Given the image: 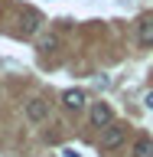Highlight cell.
<instances>
[{
    "mask_svg": "<svg viewBox=\"0 0 153 157\" xmlns=\"http://www.w3.org/2000/svg\"><path fill=\"white\" fill-rule=\"evenodd\" d=\"M124 137H127L124 124H111V128H104V141H101L104 154H107V151H117V147L124 144Z\"/></svg>",
    "mask_w": 153,
    "mask_h": 157,
    "instance_id": "cell-1",
    "label": "cell"
},
{
    "mask_svg": "<svg viewBox=\"0 0 153 157\" xmlns=\"http://www.w3.org/2000/svg\"><path fill=\"white\" fill-rule=\"evenodd\" d=\"M111 121H114V111H111L104 101L91 105V124H95V128H111Z\"/></svg>",
    "mask_w": 153,
    "mask_h": 157,
    "instance_id": "cell-2",
    "label": "cell"
},
{
    "mask_svg": "<svg viewBox=\"0 0 153 157\" xmlns=\"http://www.w3.org/2000/svg\"><path fill=\"white\" fill-rule=\"evenodd\" d=\"M85 92H82V88H68L65 95H62V105L68 108V111H82V108H85Z\"/></svg>",
    "mask_w": 153,
    "mask_h": 157,
    "instance_id": "cell-3",
    "label": "cell"
},
{
    "mask_svg": "<svg viewBox=\"0 0 153 157\" xmlns=\"http://www.w3.org/2000/svg\"><path fill=\"white\" fill-rule=\"evenodd\" d=\"M46 115H49V105L42 101V98H33V101L26 105V118L29 121H42Z\"/></svg>",
    "mask_w": 153,
    "mask_h": 157,
    "instance_id": "cell-4",
    "label": "cell"
},
{
    "mask_svg": "<svg viewBox=\"0 0 153 157\" xmlns=\"http://www.w3.org/2000/svg\"><path fill=\"white\" fill-rule=\"evenodd\" d=\"M134 157H153V137H137Z\"/></svg>",
    "mask_w": 153,
    "mask_h": 157,
    "instance_id": "cell-5",
    "label": "cell"
},
{
    "mask_svg": "<svg viewBox=\"0 0 153 157\" xmlns=\"http://www.w3.org/2000/svg\"><path fill=\"white\" fill-rule=\"evenodd\" d=\"M137 36H140V46H153V20H144V23H140V33H137Z\"/></svg>",
    "mask_w": 153,
    "mask_h": 157,
    "instance_id": "cell-6",
    "label": "cell"
},
{
    "mask_svg": "<svg viewBox=\"0 0 153 157\" xmlns=\"http://www.w3.org/2000/svg\"><path fill=\"white\" fill-rule=\"evenodd\" d=\"M36 26H39L36 13H23V33H36Z\"/></svg>",
    "mask_w": 153,
    "mask_h": 157,
    "instance_id": "cell-7",
    "label": "cell"
},
{
    "mask_svg": "<svg viewBox=\"0 0 153 157\" xmlns=\"http://www.w3.org/2000/svg\"><path fill=\"white\" fill-rule=\"evenodd\" d=\"M52 46H56V36H46L42 43H39V49H52Z\"/></svg>",
    "mask_w": 153,
    "mask_h": 157,
    "instance_id": "cell-8",
    "label": "cell"
},
{
    "mask_svg": "<svg viewBox=\"0 0 153 157\" xmlns=\"http://www.w3.org/2000/svg\"><path fill=\"white\" fill-rule=\"evenodd\" d=\"M144 105H147V108H153V92H147V98H144Z\"/></svg>",
    "mask_w": 153,
    "mask_h": 157,
    "instance_id": "cell-9",
    "label": "cell"
}]
</instances>
